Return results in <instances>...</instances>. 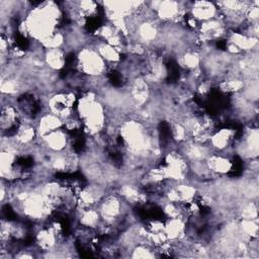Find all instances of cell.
<instances>
[{
    "label": "cell",
    "mask_w": 259,
    "mask_h": 259,
    "mask_svg": "<svg viewBox=\"0 0 259 259\" xmlns=\"http://www.w3.org/2000/svg\"><path fill=\"white\" fill-rule=\"evenodd\" d=\"M46 68L53 72H59L66 67L67 51L66 49L45 50L42 54Z\"/></svg>",
    "instance_id": "obj_7"
},
{
    "label": "cell",
    "mask_w": 259,
    "mask_h": 259,
    "mask_svg": "<svg viewBox=\"0 0 259 259\" xmlns=\"http://www.w3.org/2000/svg\"><path fill=\"white\" fill-rule=\"evenodd\" d=\"M235 130L230 127L215 128L208 140V145L212 152H229L235 141Z\"/></svg>",
    "instance_id": "obj_4"
},
{
    "label": "cell",
    "mask_w": 259,
    "mask_h": 259,
    "mask_svg": "<svg viewBox=\"0 0 259 259\" xmlns=\"http://www.w3.org/2000/svg\"><path fill=\"white\" fill-rule=\"evenodd\" d=\"M37 143L45 151L51 153H60L67 151L71 148L70 135L64 127L54 131L41 138H38Z\"/></svg>",
    "instance_id": "obj_2"
},
{
    "label": "cell",
    "mask_w": 259,
    "mask_h": 259,
    "mask_svg": "<svg viewBox=\"0 0 259 259\" xmlns=\"http://www.w3.org/2000/svg\"><path fill=\"white\" fill-rule=\"evenodd\" d=\"M205 165L208 171L215 177H223L233 171L234 163L227 152H211L205 159Z\"/></svg>",
    "instance_id": "obj_3"
},
{
    "label": "cell",
    "mask_w": 259,
    "mask_h": 259,
    "mask_svg": "<svg viewBox=\"0 0 259 259\" xmlns=\"http://www.w3.org/2000/svg\"><path fill=\"white\" fill-rule=\"evenodd\" d=\"M37 137L41 138L54 131L64 127V120L58 115L45 110L34 121Z\"/></svg>",
    "instance_id": "obj_6"
},
{
    "label": "cell",
    "mask_w": 259,
    "mask_h": 259,
    "mask_svg": "<svg viewBox=\"0 0 259 259\" xmlns=\"http://www.w3.org/2000/svg\"><path fill=\"white\" fill-rule=\"evenodd\" d=\"M74 68L88 78L104 77L109 69L92 45H87L77 51Z\"/></svg>",
    "instance_id": "obj_1"
},
{
    "label": "cell",
    "mask_w": 259,
    "mask_h": 259,
    "mask_svg": "<svg viewBox=\"0 0 259 259\" xmlns=\"http://www.w3.org/2000/svg\"><path fill=\"white\" fill-rule=\"evenodd\" d=\"M219 13L220 10L215 2L194 1L189 2L188 5V14L199 23L219 17Z\"/></svg>",
    "instance_id": "obj_5"
}]
</instances>
